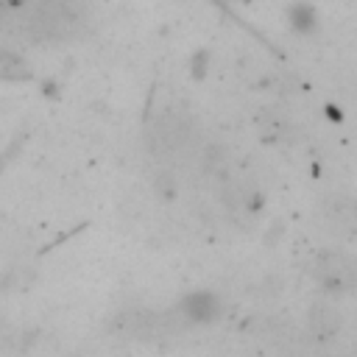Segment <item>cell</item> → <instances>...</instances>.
Listing matches in <instances>:
<instances>
[{
  "mask_svg": "<svg viewBox=\"0 0 357 357\" xmlns=\"http://www.w3.org/2000/svg\"><path fill=\"white\" fill-rule=\"evenodd\" d=\"M0 11L20 33L36 42L73 39L89 14L86 0H0Z\"/></svg>",
  "mask_w": 357,
  "mask_h": 357,
  "instance_id": "6da1fadb",
  "label": "cell"
},
{
  "mask_svg": "<svg viewBox=\"0 0 357 357\" xmlns=\"http://www.w3.org/2000/svg\"><path fill=\"white\" fill-rule=\"evenodd\" d=\"M190 139H192V123L184 112H176V109L153 117V123L148 128V145L156 159L178 156L181 151H187Z\"/></svg>",
  "mask_w": 357,
  "mask_h": 357,
  "instance_id": "7a4b0ae2",
  "label": "cell"
},
{
  "mask_svg": "<svg viewBox=\"0 0 357 357\" xmlns=\"http://www.w3.org/2000/svg\"><path fill=\"white\" fill-rule=\"evenodd\" d=\"M312 276L329 293H351L357 287V262L343 251H321L312 262Z\"/></svg>",
  "mask_w": 357,
  "mask_h": 357,
  "instance_id": "3957f363",
  "label": "cell"
},
{
  "mask_svg": "<svg viewBox=\"0 0 357 357\" xmlns=\"http://www.w3.org/2000/svg\"><path fill=\"white\" fill-rule=\"evenodd\" d=\"M340 326H343V315H340V310H337L335 304H329V301H315V304L310 307V312H307V329H310L312 337H318V340H332V337L340 332Z\"/></svg>",
  "mask_w": 357,
  "mask_h": 357,
  "instance_id": "277c9868",
  "label": "cell"
},
{
  "mask_svg": "<svg viewBox=\"0 0 357 357\" xmlns=\"http://www.w3.org/2000/svg\"><path fill=\"white\" fill-rule=\"evenodd\" d=\"M324 218L326 226L337 234H349L357 229V204L346 195H332L324 201Z\"/></svg>",
  "mask_w": 357,
  "mask_h": 357,
  "instance_id": "5b68a950",
  "label": "cell"
}]
</instances>
